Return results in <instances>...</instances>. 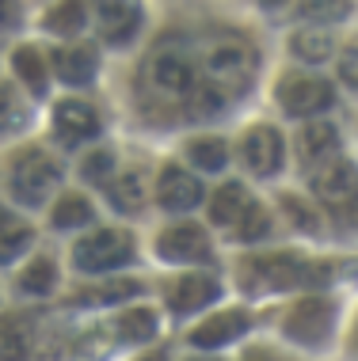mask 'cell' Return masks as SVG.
I'll return each mask as SVG.
<instances>
[{"mask_svg": "<svg viewBox=\"0 0 358 361\" xmlns=\"http://www.w3.org/2000/svg\"><path fill=\"white\" fill-rule=\"evenodd\" d=\"M244 209H248V190L240 183H221L217 194L210 198V221L214 224H237Z\"/></svg>", "mask_w": 358, "mask_h": 361, "instance_id": "ffe728a7", "label": "cell"}, {"mask_svg": "<svg viewBox=\"0 0 358 361\" xmlns=\"http://www.w3.org/2000/svg\"><path fill=\"white\" fill-rule=\"evenodd\" d=\"M240 160L251 175H275L282 168V133L270 126H256L240 141Z\"/></svg>", "mask_w": 358, "mask_h": 361, "instance_id": "9c48e42d", "label": "cell"}, {"mask_svg": "<svg viewBox=\"0 0 358 361\" xmlns=\"http://www.w3.org/2000/svg\"><path fill=\"white\" fill-rule=\"evenodd\" d=\"M237 228H240V240H244V243L267 240V236H270V213L259 206V202H248V209L240 213Z\"/></svg>", "mask_w": 358, "mask_h": 361, "instance_id": "d6a6232c", "label": "cell"}, {"mask_svg": "<svg viewBox=\"0 0 358 361\" xmlns=\"http://www.w3.org/2000/svg\"><path fill=\"white\" fill-rule=\"evenodd\" d=\"M354 350H358V324H354Z\"/></svg>", "mask_w": 358, "mask_h": 361, "instance_id": "ab89813d", "label": "cell"}, {"mask_svg": "<svg viewBox=\"0 0 358 361\" xmlns=\"http://www.w3.org/2000/svg\"><path fill=\"white\" fill-rule=\"evenodd\" d=\"M160 259L168 262H206L210 259V240L198 224H172L157 240Z\"/></svg>", "mask_w": 358, "mask_h": 361, "instance_id": "30bf717a", "label": "cell"}, {"mask_svg": "<svg viewBox=\"0 0 358 361\" xmlns=\"http://www.w3.org/2000/svg\"><path fill=\"white\" fill-rule=\"evenodd\" d=\"M206 73L225 92L248 87L251 76H256V50H251L244 38H214L206 46Z\"/></svg>", "mask_w": 358, "mask_h": 361, "instance_id": "3957f363", "label": "cell"}, {"mask_svg": "<svg viewBox=\"0 0 358 361\" xmlns=\"http://www.w3.org/2000/svg\"><path fill=\"white\" fill-rule=\"evenodd\" d=\"M335 149H340V133L332 122H309L297 137V156L305 168H324L328 160H335Z\"/></svg>", "mask_w": 358, "mask_h": 361, "instance_id": "9a60e30c", "label": "cell"}, {"mask_svg": "<svg viewBox=\"0 0 358 361\" xmlns=\"http://www.w3.org/2000/svg\"><path fill=\"white\" fill-rule=\"evenodd\" d=\"M297 16L313 23H335L351 16V0H297Z\"/></svg>", "mask_w": 358, "mask_h": 361, "instance_id": "1f68e13d", "label": "cell"}, {"mask_svg": "<svg viewBox=\"0 0 358 361\" xmlns=\"http://www.w3.org/2000/svg\"><path fill=\"white\" fill-rule=\"evenodd\" d=\"M107 194H111V202L122 213H138L145 206V194H149V187H145V175L138 168H130V171L114 175V179L107 183Z\"/></svg>", "mask_w": 358, "mask_h": 361, "instance_id": "d6986e66", "label": "cell"}, {"mask_svg": "<svg viewBox=\"0 0 358 361\" xmlns=\"http://www.w3.org/2000/svg\"><path fill=\"white\" fill-rule=\"evenodd\" d=\"M141 87L160 103H179V99H187L191 87H195V65H191V57L179 54V50H160L145 61Z\"/></svg>", "mask_w": 358, "mask_h": 361, "instance_id": "6da1fadb", "label": "cell"}, {"mask_svg": "<svg viewBox=\"0 0 358 361\" xmlns=\"http://www.w3.org/2000/svg\"><path fill=\"white\" fill-rule=\"evenodd\" d=\"M290 50L302 57V61H309V65H324L328 57H332L335 42H332L328 31H321V27H305V31H297L294 38H290Z\"/></svg>", "mask_w": 358, "mask_h": 361, "instance_id": "7402d4cb", "label": "cell"}, {"mask_svg": "<svg viewBox=\"0 0 358 361\" xmlns=\"http://www.w3.org/2000/svg\"><path fill=\"white\" fill-rule=\"evenodd\" d=\"M95 23L107 42H130L141 23V4L138 0H92Z\"/></svg>", "mask_w": 358, "mask_h": 361, "instance_id": "7c38bea8", "label": "cell"}, {"mask_svg": "<svg viewBox=\"0 0 358 361\" xmlns=\"http://www.w3.org/2000/svg\"><path fill=\"white\" fill-rule=\"evenodd\" d=\"M335 65H340V80H343V84H351V87H358V42H354V46H347Z\"/></svg>", "mask_w": 358, "mask_h": 361, "instance_id": "d590c367", "label": "cell"}, {"mask_svg": "<svg viewBox=\"0 0 358 361\" xmlns=\"http://www.w3.org/2000/svg\"><path fill=\"white\" fill-rule=\"evenodd\" d=\"M12 65H16V76L27 84L31 95L46 92V61H42V54H38L35 46H19V50L12 54Z\"/></svg>", "mask_w": 358, "mask_h": 361, "instance_id": "cb8c5ba5", "label": "cell"}, {"mask_svg": "<svg viewBox=\"0 0 358 361\" xmlns=\"http://www.w3.org/2000/svg\"><path fill=\"white\" fill-rule=\"evenodd\" d=\"M57 281V267L50 259H35L27 262V270L19 274V293H27V297H46V293L54 289Z\"/></svg>", "mask_w": 358, "mask_h": 361, "instance_id": "4316f807", "label": "cell"}, {"mask_svg": "<svg viewBox=\"0 0 358 361\" xmlns=\"http://www.w3.org/2000/svg\"><path fill=\"white\" fill-rule=\"evenodd\" d=\"M313 187H316V194H321L324 206L347 209L358 198V168L351 160H328L324 168H316Z\"/></svg>", "mask_w": 358, "mask_h": 361, "instance_id": "ba28073f", "label": "cell"}, {"mask_svg": "<svg viewBox=\"0 0 358 361\" xmlns=\"http://www.w3.org/2000/svg\"><path fill=\"white\" fill-rule=\"evenodd\" d=\"M217 293H221V286L214 278L187 274V278H179L176 286H168V308L179 312V316H187V312H198V308H206L210 300H217Z\"/></svg>", "mask_w": 358, "mask_h": 361, "instance_id": "5bb4252c", "label": "cell"}, {"mask_svg": "<svg viewBox=\"0 0 358 361\" xmlns=\"http://www.w3.org/2000/svg\"><path fill=\"white\" fill-rule=\"evenodd\" d=\"M157 198H160L164 209L187 213V209H195L198 202H202V183H198L191 171H183V168H176V164H168V168L160 171Z\"/></svg>", "mask_w": 358, "mask_h": 361, "instance_id": "4fadbf2b", "label": "cell"}, {"mask_svg": "<svg viewBox=\"0 0 358 361\" xmlns=\"http://www.w3.org/2000/svg\"><path fill=\"white\" fill-rule=\"evenodd\" d=\"M130 259H133V236L130 232H114V228L92 232L73 251V262L80 274H107V270L126 267Z\"/></svg>", "mask_w": 358, "mask_h": 361, "instance_id": "277c9868", "label": "cell"}, {"mask_svg": "<svg viewBox=\"0 0 358 361\" xmlns=\"http://www.w3.org/2000/svg\"><path fill=\"white\" fill-rule=\"evenodd\" d=\"M244 361H286V357H278V354H270V350H248Z\"/></svg>", "mask_w": 358, "mask_h": 361, "instance_id": "74e56055", "label": "cell"}, {"mask_svg": "<svg viewBox=\"0 0 358 361\" xmlns=\"http://www.w3.org/2000/svg\"><path fill=\"white\" fill-rule=\"evenodd\" d=\"M225 103H229V92L221 84L214 80H206V84H195L191 87V95H187V111H191V118H214V114L225 111Z\"/></svg>", "mask_w": 358, "mask_h": 361, "instance_id": "603a6c76", "label": "cell"}, {"mask_svg": "<svg viewBox=\"0 0 358 361\" xmlns=\"http://www.w3.org/2000/svg\"><path fill=\"white\" fill-rule=\"evenodd\" d=\"M27 350H31V319L12 312L0 319V361H23Z\"/></svg>", "mask_w": 358, "mask_h": 361, "instance_id": "ac0fdd59", "label": "cell"}, {"mask_svg": "<svg viewBox=\"0 0 358 361\" xmlns=\"http://www.w3.org/2000/svg\"><path fill=\"white\" fill-rule=\"evenodd\" d=\"M138 293H141L138 281H111V286H100V289H80L73 300L76 305H122Z\"/></svg>", "mask_w": 358, "mask_h": 361, "instance_id": "83f0119b", "label": "cell"}, {"mask_svg": "<svg viewBox=\"0 0 358 361\" xmlns=\"http://www.w3.org/2000/svg\"><path fill=\"white\" fill-rule=\"evenodd\" d=\"M114 331H119L126 343H145V338H153V331H157V316H153L149 308H130L119 316Z\"/></svg>", "mask_w": 358, "mask_h": 361, "instance_id": "f1b7e54d", "label": "cell"}, {"mask_svg": "<svg viewBox=\"0 0 358 361\" xmlns=\"http://www.w3.org/2000/svg\"><path fill=\"white\" fill-rule=\"evenodd\" d=\"M248 331V316L244 312H217V316H210L206 324H198L195 331H191V343L202 346V350H214V346H225L233 343L237 335H244Z\"/></svg>", "mask_w": 358, "mask_h": 361, "instance_id": "2e32d148", "label": "cell"}, {"mask_svg": "<svg viewBox=\"0 0 358 361\" xmlns=\"http://www.w3.org/2000/svg\"><path fill=\"white\" fill-rule=\"evenodd\" d=\"M316 267H309L297 255H263V259H248L244 262V281L251 289H294V286H305V281H316L313 278Z\"/></svg>", "mask_w": 358, "mask_h": 361, "instance_id": "5b68a950", "label": "cell"}, {"mask_svg": "<svg viewBox=\"0 0 358 361\" xmlns=\"http://www.w3.org/2000/svg\"><path fill=\"white\" fill-rule=\"evenodd\" d=\"M16 16H19V0H0V31H4V27H12Z\"/></svg>", "mask_w": 358, "mask_h": 361, "instance_id": "8d00e7d4", "label": "cell"}, {"mask_svg": "<svg viewBox=\"0 0 358 361\" xmlns=\"http://www.w3.org/2000/svg\"><path fill=\"white\" fill-rule=\"evenodd\" d=\"M332 324H335V308L328 305L324 297H305L302 305H294L286 312V335L294 343H302L309 350H321L332 335Z\"/></svg>", "mask_w": 358, "mask_h": 361, "instance_id": "8992f818", "label": "cell"}, {"mask_svg": "<svg viewBox=\"0 0 358 361\" xmlns=\"http://www.w3.org/2000/svg\"><path fill=\"white\" fill-rule=\"evenodd\" d=\"M92 217V206L84 194H65V198H57V206L50 213L54 228H76V224H88Z\"/></svg>", "mask_w": 358, "mask_h": 361, "instance_id": "f546056e", "label": "cell"}, {"mask_svg": "<svg viewBox=\"0 0 358 361\" xmlns=\"http://www.w3.org/2000/svg\"><path fill=\"white\" fill-rule=\"evenodd\" d=\"M100 133V114L80 99H65L54 111V137L61 145H84Z\"/></svg>", "mask_w": 358, "mask_h": 361, "instance_id": "8fae6325", "label": "cell"}, {"mask_svg": "<svg viewBox=\"0 0 358 361\" xmlns=\"http://www.w3.org/2000/svg\"><path fill=\"white\" fill-rule=\"evenodd\" d=\"M111 171H114V156L111 149H95L80 160V175L88 183H111Z\"/></svg>", "mask_w": 358, "mask_h": 361, "instance_id": "836d02e7", "label": "cell"}, {"mask_svg": "<svg viewBox=\"0 0 358 361\" xmlns=\"http://www.w3.org/2000/svg\"><path fill=\"white\" fill-rule=\"evenodd\" d=\"M31 240H35V228H31V224L19 221L16 213L0 209V267L16 262L27 247H31Z\"/></svg>", "mask_w": 358, "mask_h": 361, "instance_id": "e0dca14e", "label": "cell"}, {"mask_svg": "<svg viewBox=\"0 0 358 361\" xmlns=\"http://www.w3.org/2000/svg\"><path fill=\"white\" fill-rule=\"evenodd\" d=\"M57 76L65 84H88L95 76V50L92 46H73L57 54Z\"/></svg>", "mask_w": 358, "mask_h": 361, "instance_id": "44dd1931", "label": "cell"}, {"mask_svg": "<svg viewBox=\"0 0 358 361\" xmlns=\"http://www.w3.org/2000/svg\"><path fill=\"white\" fill-rule=\"evenodd\" d=\"M84 0H57V4L46 12V27L54 35H76L84 31Z\"/></svg>", "mask_w": 358, "mask_h": 361, "instance_id": "484cf974", "label": "cell"}, {"mask_svg": "<svg viewBox=\"0 0 358 361\" xmlns=\"http://www.w3.org/2000/svg\"><path fill=\"white\" fill-rule=\"evenodd\" d=\"M187 160L195 164L198 171H221L229 160V145L221 137H198L187 145Z\"/></svg>", "mask_w": 358, "mask_h": 361, "instance_id": "d4e9b609", "label": "cell"}, {"mask_svg": "<svg viewBox=\"0 0 358 361\" xmlns=\"http://www.w3.org/2000/svg\"><path fill=\"white\" fill-rule=\"evenodd\" d=\"M282 209L290 213V221H294L302 232H321V217H316V213L309 209L302 198H294V194H282Z\"/></svg>", "mask_w": 358, "mask_h": 361, "instance_id": "e575fe53", "label": "cell"}, {"mask_svg": "<svg viewBox=\"0 0 358 361\" xmlns=\"http://www.w3.org/2000/svg\"><path fill=\"white\" fill-rule=\"evenodd\" d=\"M332 99H335L332 84L316 80V76L290 73V76H282V84H278V103H282L286 114H294V118H316V114H324L328 106H332Z\"/></svg>", "mask_w": 358, "mask_h": 361, "instance_id": "52a82bcc", "label": "cell"}, {"mask_svg": "<svg viewBox=\"0 0 358 361\" xmlns=\"http://www.w3.org/2000/svg\"><path fill=\"white\" fill-rule=\"evenodd\" d=\"M23 122H27V106L19 99V92L12 84H0V137L23 130Z\"/></svg>", "mask_w": 358, "mask_h": 361, "instance_id": "4dcf8cb0", "label": "cell"}, {"mask_svg": "<svg viewBox=\"0 0 358 361\" xmlns=\"http://www.w3.org/2000/svg\"><path fill=\"white\" fill-rule=\"evenodd\" d=\"M145 361H168V354H153V357H145Z\"/></svg>", "mask_w": 358, "mask_h": 361, "instance_id": "f35d334b", "label": "cell"}, {"mask_svg": "<svg viewBox=\"0 0 358 361\" xmlns=\"http://www.w3.org/2000/svg\"><path fill=\"white\" fill-rule=\"evenodd\" d=\"M57 183H61V168H57V160L50 152L27 149V152L16 156V164H12V194L23 202V206H42V202L57 190Z\"/></svg>", "mask_w": 358, "mask_h": 361, "instance_id": "7a4b0ae2", "label": "cell"}, {"mask_svg": "<svg viewBox=\"0 0 358 361\" xmlns=\"http://www.w3.org/2000/svg\"><path fill=\"white\" fill-rule=\"evenodd\" d=\"M263 4H278V0H263Z\"/></svg>", "mask_w": 358, "mask_h": 361, "instance_id": "60d3db41", "label": "cell"}]
</instances>
